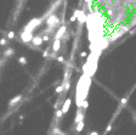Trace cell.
<instances>
[{
  "label": "cell",
  "instance_id": "ac0fdd59",
  "mask_svg": "<svg viewBox=\"0 0 136 135\" xmlns=\"http://www.w3.org/2000/svg\"><path fill=\"white\" fill-rule=\"evenodd\" d=\"M14 35H15V33H14L12 31L8 33V38H9V39H12V38H14Z\"/></svg>",
  "mask_w": 136,
  "mask_h": 135
},
{
  "label": "cell",
  "instance_id": "d4e9b609",
  "mask_svg": "<svg viewBox=\"0 0 136 135\" xmlns=\"http://www.w3.org/2000/svg\"><path fill=\"white\" fill-rule=\"evenodd\" d=\"M80 56H81V57H86V52H85V51H83V52L80 54Z\"/></svg>",
  "mask_w": 136,
  "mask_h": 135
},
{
  "label": "cell",
  "instance_id": "e0dca14e",
  "mask_svg": "<svg viewBox=\"0 0 136 135\" xmlns=\"http://www.w3.org/2000/svg\"><path fill=\"white\" fill-rule=\"evenodd\" d=\"M62 116H63V113H62V110H57V111H56V117L61 118Z\"/></svg>",
  "mask_w": 136,
  "mask_h": 135
},
{
  "label": "cell",
  "instance_id": "7c38bea8",
  "mask_svg": "<svg viewBox=\"0 0 136 135\" xmlns=\"http://www.w3.org/2000/svg\"><path fill=\"white\" fill-rule=\"evenodd\" d=\"M79 11H80V10H75V11H74V14H73V15H72V17H71V22H74V21L78 18Z\"/></svg>",
  "mask_w": 136,
  "mask_h": 135
},
{
  "label": "cell",
  "instance_id": "ba28073f",
  "mask_svg": "<svg viewBox=\"0 0 136 135\" xmlns=\"http://www.w3.org/2000/svg\"><path fill=\"white\" fill-rule=\"evenodd\" d=\"M83 118H84V113L80 111V108L78 110V112H77V116H75V119H74V122H75V124H78L79 122H83Z\"/></svg>",
  "mask_w": 136,
  "mask_h": 135
},
{
  "label": "cell",
  "instance_id": "5bb4252c",
  "mask_svg": "<svg viewBox=\"0 0 136 135\" xmlns=\"http://www.w3.org/2000/svg\"><path fill=\"white\" fill-rule=\"evenodd\" d=\"M18 62H20L21 65L26 66V65H27V59H26L24 56H22V57H20V59H18Z\"/></svg>",
  "mask_w": 136,
  "mask_h": 135
},
{
  "label": "cell",
  "instance_id": "603a6c76",
  "mask_svg": "<svg viewBox=\"0 0 136 135\" xmlns=\"http://www.w3.org/2000/svg\"><path fill=\"white\" fill-rule=\"evenodd\" d=\"M126 102H128V99H126V97H124V99H123V100H121V105H123V106H124V105H125V103H126Z\"/></svg>",
  "mask_w": 136,
  "mask_h": 135
},
{
  "label": "cell",
  "instance_id": "44dd1931",
  "mask_svg": "<svg viewBox=\"0 0 136 135\" xmlns=\"http://www.w3.org/2000/svg\"><path fill=\"white\" fill-rule=\"evenodd\" d=\"M48 55H49V49L44 51V54H43V56H44V57H48Z\"/></svg>",
  "mask_w": 136,
  "mask_h": 135
},
{
  "label": "cell",
  "instance_id": "ffe728a7",
  "mask_svg": "<svg viewBox=\"0 0 136 135\" xmlns=\"http://www.w3.org/2000/svg\"><path fill=\"white\" fill-rule=\"evenodd\" d=\"M6 44V39H0V45H5Z\"/></svg>",
  "mask_w": 136,
  "mask_h": 135
},
{
  "label": "cell",
  "instance_id": "8992f818",
  "mask_svg": "<svg viewBox=\"0 0 136 135\" xmlns=\"http://www.w3.org/2000/svg\"><path fill=\"white\" fill-rule=\"evenodd\" d=\"M66 31H67L66 26H61V27H60V29L57 31L56 35H55V39H61V38L63 37V34L66 33Z\"/></svg>",
  "mask_w": 136,
  "mask_h": 135
},
{
  "label": "cell",
  "instance_id": "2e32d148",
  "mask_svg": "<svg viewBox=\"0 0 136 135\" xmlns=\"http://www.w3.org/2000/svg\"><path fill=\"white\" fill-rule=\"evenodd\" d=\"M89 107V101H86V100H84L83 101V105H81V108H84V110H86Z\"/></svg>",
  "mask_w": 136,
  "mask_h": 135
},
{
  "label": "cell",
  "instance_id": "4fadbf2b",
  "mask_svg": "<svg viewBox=\"0 0 136 135\" xmlns=\"http://www.w3.org/2000/svg\"><path fill=\"white\" fill-rule=\"evenodd\" d=\"M83 129H84V120L83 122H79L77 124V131H81Z\"/></svg>",
  "mask_w": 136,
  "mask_h": 135
},
{
  "label": "cell",
  "instance_id": "9c48e42d",
  "mask_svg": "<svg viewBox=\"0 0 136 135\" xmlns=\"http://www.w3.org/2000/svg\"><path fill=\"white\" fill-rule=\"evenodd\" d=\"M60 49H61V40H60V39H55L54 45H52V50H54L55 52H57Z\"/></svg>",
  "mask_w": 136,
  "mask_h": 135
},
{
  "label": "cell",
  "instance_id": "277c9868",
  "mask_svg": "<svg viewBox=\"0 0 136 135\" xmlns=\"http://www.w3.org/2000/svg\"><path fill=\"white\" fill-rule=\"evenodd\" d=\"M71 103H72V100H71V99H66V100H64V102H63V105H62V113H63V114H66V113L69 111Z\"/></svg>",
  "mask_w": 136,
  "mask_h": 135
},
{
  "label": "cell",
  "instance_id": "9a60e30c",
  "mask_svg": "<svg viewBox=\"0 0 136 135\" xmlns=\"http://www.w3.org/2000/svg\"><path fill=\"white\" fill-rule=\"evenodd\" d=\"M63 89H64V85H63V84H62V85H58V86L56 88V93H57V94H61V93L63 91Z\"/></svg>",
  "mask_w": 136,
  "mask_h": 135
},
{
  "label": "cell",
  "instance_id": "7402d4cb",
  "mask_svg": "<svg viewBox=\"0 0 136 135\" xmlns=\"http://www.w3.org/2000/svg\"><path fill=\"white\" fill-rule=\"evenodd\" d=\"M57 61H60V62H64V59H63L62 56H58V57H57Z\"/></svg>",
  "mask_w": 136,
  "mask_h": 135
},
{
  "label": "cell",
  "instance_id": "3957f363",
  "mask_svg": "<svg viewBox=\"0 0 136 135\" xmlns=\"http://www.w3.org/2000/svg\"><path fill=\"white\" fill-rule=\"evenodd\" d=\"M32 39H33V33H31V32H26V31H23L22 33H21V40L23 42V43H29V42H32Z\"/></svg>",
  "mask_w": 136,
  "mask_h": 135
},
{
  "label": "cell",
  "instance_id": "5b68a950",
  "mask_svg": "<svg viewBox=\"0 0 136 135\" xmlns=\"http://www.w3.org/2000/svg\"><path fill=\"white\" fill-rule=\"evenodd\" d=\"M43 38L40 37V35H35V37H33V39H32V44L34 45V46H40L41 44H43Z\"/></svg>",
  "mask_w": 136,
  "mask_h": 135
},
{
  "label": "cell",
  "instance_id": "8fae6325",
  "mask_svg": "<svg viewBox=\"0 0 136 135\" xmlns=\"http://www.w3.org/2000/svg\"><path fill=\"white\" fill-rule=\"evenodd\" d=\"M15 54V50L12 49V48H8L5 51H4V56L5 57H10V56H12Z\"/></svg>",
  "mask_w": 136,
  "mask_h": 135
},
{
  "label": "cell",
  "instance_id": "d6986e66",
  "mask_svg": "<svg viewBox=\"0 0 136 135\" xmlns=\"http://www.w3.org/2000/svg\"><path fill=\"white\" fill-rule=\"evenodd\" d=\"M43 40H44V42H49V40H50V37L46 34V35H44V37H43Z\"/></svg>",
  "mask_w": 136,
  "mask_h": 135
},
{
  "label": "cell",
  "instance_id": "30bf717a",
  "mask_svg": "<svg viewBox=\"0 0 136 135\" xmlns=\"http://www.w3.org/2000/svg\"><path fill=\"white\" fill-rule=\"evenodd\" d=\"M78 20H79V22L80 23H84L85 21H86V16H85V12L84 11H79V15H78Z\"/></svg>",
  "mask_w": 136,
  "mask_h": 135
},
{
  "label": "cell",
  "instance_id": "52a82bcc",
  "mask_svg": "<svg viewBox=\"0 0 136 135\" xmlns=\"http://www.w3.org/2000/svg\"><path fill=\"white\" fill-rule=\"evenodd\" d=\"M22 100V96L21 95H17V96H15L12 100H10V102H9V105H10V107H14L16 103H18L20 101Z\"/></svg>",
  "mask_w": 136,
  "mask_h": 135
},
{
  "label": "cell",
  "instance_id": "7a4b0ae2",
  "mask_svg": "<svg viewBox=\"0 0 136 135\" xmlns=\"http://www.w3.org/2000/svg\"><path fill=\"white\" fill-rule=\"evenodd\" d=\"M46 23H48L49 27L55 28V27H57V26L60 25V18H58L56 15H50L49 18L46 20Z\"/></svg>",
  "mask_w": 136,
  "mask_h": 135
},
{
  "label": "cell",
  "instance_id": "484cf974",
  "mask_svg": "<svg viewBox=\"0 0 136 135\" xmlns=\"http://www.w3.org/2000/svg\"><path fill=\"white\" fill-rule=\"evenodd\" d=\"M89 135H98V133H97V131H92V133H90Z\"/></svg>",
  "mask_w": 136,
  "mask_h": 135
},
{
  "label": "cell",
  "instance_id": "6da1fadb",
  "mask_svg": "<svg viewBox=\"0 0 136 135\" xmlns=\"http://www.w3.org/2000/svg\"><path fill=\"white\" fill-rule=\"evenodd\" d=\"M41 18H34V20H32L26 27H24V31L26 32H31V33H33V29H35L37 27H39L40 26V23H41Z\"/></svg>",
  "mask_w": 136,
  "mask_h": 135
},
{
  "label": "cell",
  "instance_id": "cb8c5ba5",
  "mask_svg": "<svg viewBox=\"0 0 136 135\" xmlns=\"http://www.w3.org/2000/svg\"><path fill=\"white\" fill-rule=\"evenodd\" d=\"M111 129H112V125L109 124V125L107 127V129H106V133H108V131H111Z\"/></svg>",
  "mask_w": 136,
  "mask_h": 135
}]
</instances>
